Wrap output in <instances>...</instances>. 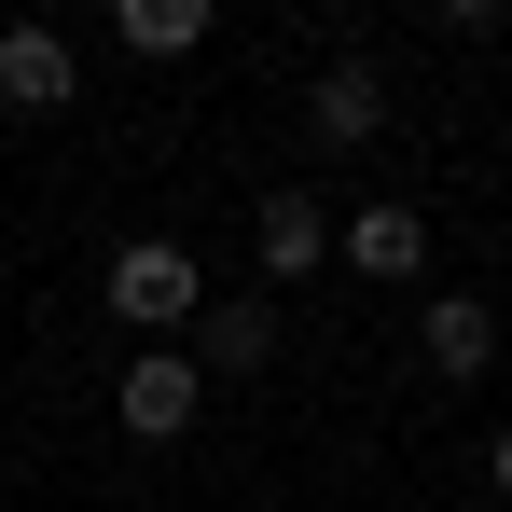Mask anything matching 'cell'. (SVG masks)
<instances>
[{
    "label": "cell",
    "instance_id": "52a82bcc",
    "mask_svg": "<svg viewBox=\"0 0 512 512\" xmlns=\"http://www.w3.org/2000/svg\"><path fill=\"white\" fill-rule=\"evenodd\" d=\"M374 125H388V70H374V56H333V70L305 84V139H319V153H374Z\"/></svg>",
    "mask_w": 512,
    "mask_h": 512
},
{
    "label": "cell",
    "instance_id": "6da1fadb",
    "mask_svg": "<svg viewBox=\"0 0 512 512\" xmlns=\"http://www.w3.org/2000/svg\"><path fill=\"white\" fill-rule=\"evenodd\" d=\"M97 291H111V319H125L139 346H180L194 305H208V263H194V236H125Z\"/></svg>",
    "mask_w": 512,
    "mask_h": 512
},
{
    "label": "cell",
    "instance_id": "3957f363",
    "mask_svg": "<svg viewBox=\"0 0 512 512\" xmlns=\"http://www.w3.org/2000/svg\"><path fill=\"white\" fill-rule=\"evenodd\" d=\"M0 111H84V56L56 14H14L0 28Z\"/></svg>",
    "mask_w": 512,
    "mask_h": 512
},
{
    "label": "cell",
    "instance_id": "5b68a950",
    "mask_svg": "<svg viewBox=\"0 0 512 512\" xmlns=\"http://www.w3.org/2000/svg\"><path fill=\"white\" fill-rule=\"evenodd\" d=\"M277 333H291V319H277L263 291H208V305H194V333H180V360L222 388V374H263V360H277Z\"/></svg>",
    "mask_w": 512,
    "mask_h": 512
},
{
    "label": "cell",
    "instance_id": "30bf717a",
    "mask_svg": "<svg viewBox=\"0 0 512 512\" xmlns=\"http://www.w3.org/2000/svg\"><path fill=\"white\" fill-rule=\"evenodd\" d=\"M485 485H499V499H512V429H499V443H485Z\"/></svg>",
    "mask_w": 512,
    "mask_h": 512
},
{
    "label": "cell",
    "instance_id": "9c48e42d",
    "mask_svg": "<svg viewBox=\"0 0 512 512\" xmlns=\"http://www.w3.org/2000/svg\"><path fill=\"white\" fill-rule=\"evenodd\" d=\"M208 28H222L208 0H125V14H111V42H125V56H153V70H167V56H194Z\"/></svg>",
    "mask_w": 512,
    "mask_h": 512
},
{
    "label": "cell",
    "instance_id": "7a4b0ae2",
    "mask_svg": "<svg viewBox=\"0 0 512 512\" xmlns=\"http://www.w3.org/2000/svg\"><path fill=\"white\" fill-rule=\"evenodd\" d=\"M333 263L374 277V291H416V277H429V208H416V194H360V208H333Z\"/></svg>",
    "mask_w": 512,
    "mask_h": 512
},
{
    "label": "cell",
    "instance_id": "8992f818",
    "mask_svg": "<svg viewBox=\"0 0 512 512\" xmlns=\"http://www.w3.org/2000/svg\"><path fill=\"white\" fill-rule=\"evenodd\" d=\"M250 250H263V305H277L291 277H319V263H333V208H319L305 180H277V194L250 208Z\"/></svg>",
    "mask_w": 512,
    "mask_h": 512
},
{
    "label": "cell",
    "instance_id": "ba28073f",
    "mask_svg": "<svg viewBox=\"0 0 512 512\" xmlns=\"http://www.w3.org/2000/svg\"><path fill=\"white\" fill-rule=\"evenodd\" d=\"M416 346H429V374L471 388V374L499 360V305H485V291H429V305H416Z\"/></svg>",
    "mask_w": 512,
    "mask_h": 512
},
{
    "label": "cell",
    "instance_id": "277c9868",
    "mask_svg": "<svg viewBox=\"0 0 512 512\" xmlns=\"http://www.w3.org/2000/svg\"><path fill=\"white\" fill-rule=\"evenodd\" d=\"M111 416H125V443H180V429L208 416V374H194L180 346H139L125 388H111Z\"/></svg>",
    "mask_w": 512,
    "mask_h": 512
}]
</instances>
